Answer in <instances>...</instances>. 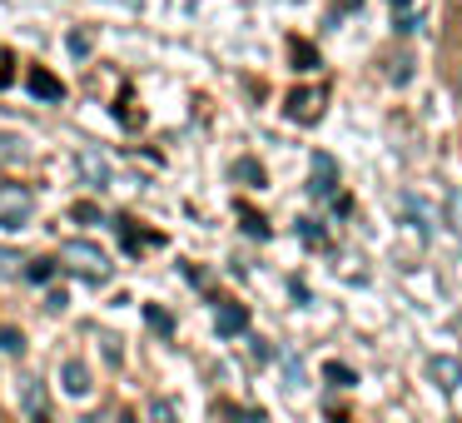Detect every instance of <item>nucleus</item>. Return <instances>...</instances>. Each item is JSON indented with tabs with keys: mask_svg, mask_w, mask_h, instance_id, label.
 Here are the masks:
<instances>
[{
	"mask_svg": "<svg viewBox=\"0 0 462 423\" xmlns=\"http://www.w3.org/2000/svg\"><path fill=\"white\" fill-rule=\"evenodd\" d=\"M428 379L438 383V389H457V383H462V359H452V353H432V359H428Z\"/></svg>",
	"mask_w": 462,
	"mask_h": 423,
	"instance_id": "nucleus-1",
	"label": "nucleus"
},
{
	"mask_svg": "<svg viewBox=\"0 0 462 423\" xmlns=\"http://www.w3.org/2000/svg\"><path fill=\"white\" fill-rule=\"evenodd\" d=\"M60 389L70 393V399H85V393H90V369H85L80 359H65V369H60Z\"/></svg>",
	"mask_w": 462,
	"mask_h": 423,
	"instance_id": "nucleus-2",
	"label": "nucleus"
},
{
	"mask_svg": "<svg viewBox=\"0 0 462 423\" xmlns=\"http://www.w3.org/2000/svg\"><path fill=\"white\" fill-rule=\"evenodd\" d=\"M214 324H219V334H224V339H234V334H244V329H249V309H244V304H219Z\"/></svg>",
	"mask_w": 462,
	"mask_h": 423,
	"instance_id": "nucleus-3",
	"label": "nucleus"
},
{
	"mask_svg": "<svg viewBox=\"0 0 462 423\" xmlns=\"http://www.w3.org/2000/svg\"><path fill=\"white\" fill-rule=\"evenodd\" d=\"M333 184H338V170H333V160L328 155H313V184H309V194H333Z\"/></svg>",
	"mask_w": 462,
	"mask_h": 423,
	"instance_id": "nucleus-4",
	"label": "nucleus"
},
{
	"mask_svg": "<svg viewBox=\"0 0 462 423\" xmlns=\"http://www.w3.org/2000/svg\"><path fill=\"white\" fill-rule=\"evenodd\" d=\"M31 90H35V95H41V100H60V95H65V85H60V80H55V75H45V70H35V75H31Z\"/></svg>",
	"mask_w": 462,
	"mask_h": 423,
	"instance_id": "nucleus-5",
	"label": "nucleus"
},
{
	"mask_svg": "<svg viewBox=\"0 0 462 423\" xmlns=\"http://www.w3.org/2000/svg\"><path fill=\"white\" fill-rule=\"evenodd\" d=\"M323 379H328L333 389H353V383H358V373H353L348 363H338V359H333L328 369H323Z\"/></svg>",
	"mask_w": 462,
	"mask_h": 423,
	"instance_id": "nucleus-6",
	"label": "nucleus"
},
{
	"mask_svg": "<svg viewBox=\"0 0 462 423\" xmlns=\"http://www.w3.org/2000/svg\"><path fill=\"white\" fill-rule=\"evenodd\" d=\"M150 423H180V409L170 399H154L150 403Z\"/></svg>",
	"mask_w": 462,
	"mask_h": 423,
	"instance_id": "nucleus-7",
	"label": "nucleus"
},
{
	"mask_svg": "<svg viewBox=\"0 0 462 423\" xmlns=\"http://www.w3.org/2000/svg\"><path fill=\"white\" fill-rule=\"evenodd\" d=\"M25 409H31V418H35V423H51V409H45V393H41V389L25 393Z\"/></svg>",
	"mask_w": 462,
	"mask_h": 423,
	"instance_id": "nucleus-8",
	"label": "nucleus"
},
{
	"mask_svg": "<svg viewBox=\"0 0 462 423\" xmlns=\"http://www.w3.org/2000/svg\"><path fill=\"white\" fill-rule=\"evenodd\" d=\"M0 349L21 359V353H25V334H21V329H0Z\"/></svg>",
	"mask_w": 462,
	"mask_h": 423,
	"instance_id": "nucleus-9",
	"label": "nucleus"
},
{
	"mask_svg": "<svg viewBox=\"0 0 462 423\" xmlns=\"http://www.w3.org/2000/svg\"><path fill=\"white\" fill-rule=\"evenodd\" d=\"M313 105H319V95H293L289 115H293V120H299V115H303V120H313Z\"/></svg>",
	"mask_w": 462,
	"mask_h": 423,
	"instance_id": "nucleus-10",
	"label": "nucleus"
},
{
	"mask_svg": "<svg viewBox=\"0 0 462 423\" xmlns=\"http://www.w3.org/2000/svg\"><path fill=\"white\" fill-rule=\"evenodd\" d=\"M144 319H150V324H154V329H160V334H170V329H174V319H170V314H164V309H154V304H150V309H144Z\"/></svg>",
	"mask_w": 462,
	"mask_h": 423,
	"instance_id": "nucleus-11",
	"label": "nucleus"
},
{
	"mask_svg": "<svg viewBox=\"0 0 462 423\" xmlns=\"http://www.w3.org/2000/svg\"><path fill=\"white\" fill-rule=\"evenodd\" d=\"M293 61H299V70H313L319 55H313V45H293Z\"/></svg>",
	"mask_w": 462,
	"mask_h": 423,
	"instance_id": "nucleus-12",
	"label": "nucleus"
},
{
	"mask_svg": "<svg viewBox=\"0 0 462 423\" xmlns=\"http://www.w3.org/2000/svg\"><path fill=\"white\" fill-rule=\"evenodd\" d=\"M51 274H55V264H51V259H35V264H31V279H35V284H45Z\"/></svg>",
	"mask_w": 462,
	"mask_h": 423,
	"instance_id": "nucleus-13",
	"label": "nucleus"
},
{
	"mask_svg": "<svg viewBox=\"0 0 462 423\" xmlns=\"http://www.w3.org/2000/svg\"><path fill=\"white\" fill-rule=\"evenodd\" d=\"M244 230H249V234H259V240H263V234H269V224H263L259 214H249V210H244Z\"/></svg>",
	"mask_w": 462,
	"mask_h": 423,
	"instance_id": "nucleus-14",
	"label": "nucleus"
},
{
	"mask_svg": "<svg viewBox=\"0 0 462 423\" xmlns=\"http://www.w3.org/2000/svg\"><path fill=\"white\" fill-rule=\"evenodd\" d=\"M234 174H239V180H259V184H263V170H259V164H254V160H244V164H239V170H234Z\"/></svg>",
	"mask_w": 462,
	"mask_h": 423,
	"instance_id": "nucleus-15",
	"label": "nucleus"
},
{
	"mask_svg": "<svg viewBox=\"0 0 462 423\" xmlns=\"http://www.w3.org/2000/svg\"><path fill=\"white\" fill-rule=\"evenodd\" d=\"M234 423H263V413H239L234 409Z\"/></svg>",
	"mask_w": 462,
	"mask_h": 423,
	"instance_id": "nucleus-16",
	"label": "nucleus"
},
{
	"mask_svg": "<svg viewBox=\"0 0 462 423\" xmlns=\"http://www.w3.org/2000/svg\"><path fill=\"white\" fill-rule=\"evenodd\" d=\"M457 100H462V75H457Z\"/></svg>",
	"mask_w": 462,
	"mask_h": 423,
	"instance_id": "nucleus-17",
	"label": "nucleus"
}]
</instances>
